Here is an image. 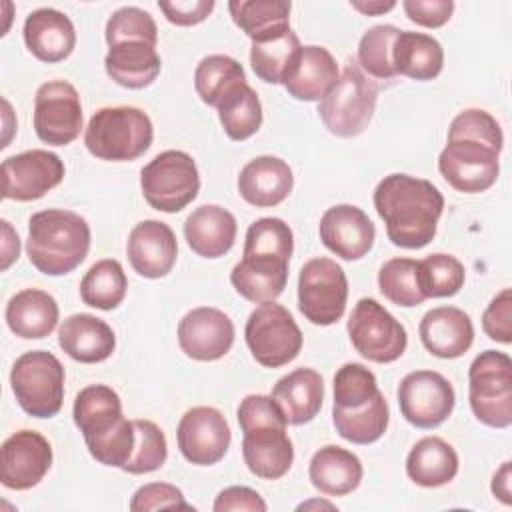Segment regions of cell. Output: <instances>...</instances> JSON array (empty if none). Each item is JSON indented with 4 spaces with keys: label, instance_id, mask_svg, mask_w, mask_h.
Returning a JSON list of instances; mask_svg holds the SVG:
<instances>
[{
    "label": "cell",
    "instance_id": "6da1fadb",
    "mask_svg": "<svg viewBox=\"0 0 512 512\" xmlns=\"http://www.w3.org/2000/svg\"><path fill=\"white\" fill-rule=\"evenodd\" d=\"M374 208L384 220L386 236L394 246L418 250L436 236L444 196L430 180L390 174L374 190Z\"/></svg>",
    "mask_w": 512,
    "mask_h": 512
},
{
    "label": "cell",
    "instance_id": "7a4b0ae2",
    "mask_svg": "<svg viewBox=\"0 0 512 512\" xmlns=\"http://www.w3.org/2000/svg\"><path fill=\"white\" fill-rule=\"evenodd\" d=\"M88 250L90 226L80 214L48 208L30 216L26 254L38 272L64 276L84 262Z\"/></svg>",
    "mask_w": 512,
    "mask_h": 512
},
{
    "label": "cell",
    "instance_id": "3957f363",
    "mask_svg": "<svg viewBox=\"0 0 512 512\" xmlns=\"http://www.w3.org/2000/svg\"><path fill=\"white\" fill-rule=\"evenodd\" d=\"M154 138L150 116L136 106H108L92 114L84 144L86 150L108 162H130L140 158Z\"/></svg>",
    "mask_w": 512,
    "mask_h": 512
},
{
    "label": "cell",
    "instance_id": "277c9868",
    "mask_svg": "<svg viewBox=\"0 0 512 512\" xmlns=\"http://www.w3.org/2000/svg\"><path fill=\"white\" fill-rule=\"evenodd\" d=\"M376 100V84L350 62L336 84L320 100L318 116L330 134L352 138L368 128L376 110Z\"/></svg>",
    "mask_w": 512,
    "mask_h": 512
},
{
    "label": "cell",
    "instance_id": "5b68a950",
    "mask_svg": "<svg viewBox=\"0 0 512 512\" xmlns=\"http://www.w3.org/2000/svg\"><path fill=\"white\" fill-rule=\"evenodd\" d=\"M64 366L46 350H30L16 358L10 386L20 408L34 418H52L64 402Z\"/></svg>",
    "mask_w": 512,
    "mask_h": 512
},
{
    "label": "cell",
    "instance_id": "8992f818",
    "mask_svg": "<svg viewBox=\"0 0 512 512\" xmlns=\"http://www.w3.org/2000/svg\"><path fill=\"white\" fill-rule=\"evenodd\" d=\"M470 408L482 424L508 428L512 424V360L506 352L484 350L468 368Z\"/></svg>",
    "mask_w": 512,
    "mask_h": 512
},
{
    "label": "cell",
    "instance_id": "52a82bcc",
    "mask_svg": "<svg viewBox=\"0 0 512 512\" xmlns=\"http://www.w3.org/2000/svg\"><path fill=\"white\" fill-rule=\"evenodd\" d=\"M144 200L158 212L174 214L186 208L200 190V174L190 154L164 150L140 170Z\"/></svg>",
    "mask_w": 512,
    "mask_h": 512
},
{
    "label": "cell",
    "instance_id": "ba28073f",
    "mask_svg": "<svg viewBox=\"0 0 512 512\" xmlns=\"http://www.w3.org/2000/svg\"><path fill=\"white\" fill-rule=\"evenodd\" d=\"M246 346L252 358L266 368L292 362L302 350V332L292 314L278 302H260L244 326Z\"/></svg>",
    "mask_w": 512,
    "mask_h": 512
},
{
    "label": "cell",
    "instance_id": "9c48e42d",
    "mask_svg": "<svg viewBox=\"0 0 512 512\" xmlns=\"http://www.w3.org/2000/svg\"><path fill=\"white\" fill-rule=\"evenodd\" d=\"M348 280L336 260L318 256L300 268L298 308L316 326H330L344 316Z\"/></svg>",
    "mask_w": 512,
    "mask_h": 512
},
{
    "label": "cell",
    "instance_id": "30bf717a",
    "mask_svg": "<svg viewBox=\"0 0 512 512\" xmlns=\"http://www.w3.org/2000/svg\"><path fill=\"white\" fill-rule=\"evenodd\" d=\"M346 330L356 352L376 364L398 360L408 346L404 326L374 298L356 302Z\"/></svg>",
    "mask_w": 512,
    "mask_h": 512
},
{
    "label": "cell",
    "instance_id": "8fae6325",
    "mask_svg": "<svg viewBox=\"0 0 512 512\" xmlns=\"http://www.w3.org/2000/svg\"><path fill=\"white\" fill-rule=\"evenodd\" d=\"M456 394L446 376L434 370H414L400 380L398 406L406 422L416 428H436L448 420Z\"/></svg>",
    "mask_w": 512,
    "mask_h": 512
},
{
    "label": "cell",
    "instance_id": "7c38bea8",
    "mask_svg": "<svg viewBox=\"0 0 512 512\" xmlns=\"http://www.w3.org/2000/svg\"><path fill=\"white\" fill-rule=\"evenodd\" d=\"M82 130L78 90L66 80L44 82L34 96V132L50 146H66Z\"/></svg>",
    "mask_w": 512,
    "mask_h": 512
},
{
    "label": "cell",
    "instance_id": "4fadbf2b",
    "mask_svg": "<svg viewBox=\"0 0 512 512\" xmlns=\"http://www.w3.org/2000/svg\"><path fill=\"white\" fill-rule=\"evenodd\" d=\"M498 154L474 140H448L438 156V170L454 190L478 194L496 182L500 172Z\"/></svg>",
    "mask_w": 512,
    "mask_h": 512
},
{
    "label": "cell",
    "instance_id": "5bb4252c",
    "mask_svg": "<svg viewBox=\"0 0 512 512\" xmlns=\"http://www.w3.org/2000/svg\"><path fill=\"white\" fill-rule=\"evenodd\" d=\"M64 178V162L58 154L34 148L2 162V198L30 202L42 198Z\"/></svg>",
    "mask_w": 512,
    "mask_h": 512
},
{
    "label": "cell",
    "instance_id": "9a60e30c",
    "mask_svg": "<svg viewBox=\"0 0 512 512\" xmlns=\"http://www.w3.org/2000/svg\"><path fill=\"white\" fill-rule=\"evenodd\" d=\"M176 440L182 456L190 464L212 466L226 456L232 432L220 410L212 406H194L180 418Z\"/></svg>",
    "mask_w": 512,
    "mask_h": 512
},
{
    "label": "cell",
    "instance_id": "2e32d148",
    "mask_svg": "<svg viewBox=\"0 0 512 512\" xmlns=\"http://www.w3.org/2000/svg\"><path fill=\"white\" fill-rule=\"evenodd\" d=\"M0 456V480L2 486L10 490H30L38 486L52 466V446L34 430H18L8 436Z\"/></svg>",
    "mask_w": 512,
    "mask_h": 512
},
{
    "label": "cell",
    "instance_id": "e0dca14e",
    "mask_svg": "<svg viewBox=\"0 0 512 512\" xmlns=\"http://www.w3.org/2000/svg\"><path fill=\"white\" fill-rule=\"evenodd\" d=\"M178 344L192 360H218L226 356L234 344V322L218 308H194L178 322Z\"/></svg>",
    "mask_w": 512,
    "mask_h": 512
},
{
    "label": "cell",
    "instance_id": "ac0fdd59",
    "mask_svg": "<svg viewBox=\"0 0 512 512\" xmlns=\"http://www.w3.org/2000/svg\"><path fill=\"white\" fill-rule=\"evenodd\" d=\"M322 244L342 260H360L370 252L376 228L368 214L354 204H336L320 218Z\"/></svg>",
    "mask_w": 512,
    "mask_h": 512
},
{
    "label": "cell",
    "instance_id": "d6986e66",
    "mask_svg": "<svg viewBox=\"0 0 512 512\" xmlns=\"http://www.w3.org/2000/svg\"><path fill=\"white\" fill-rule=\"evenodd\" d=\"M126 254L134 272L144 278H164L176 264L178 242L172 228L160 220L138 222L126 242Z\"/></svg>",
    "mask_w": 512,
    "mask_h": 512
},
{
    "label": "cell",
    "instance_id": "ffe728a7",
    "mask_svg": "<svg viewBox=\"0 0 512 512\" xmlns=\"http://www.w3.org/2000/svg\"><path fill=\"white\" fill-rule=\"evenodd\" d=\"M288 262L280 254L242 250V260L232 268L230 282L250 302L276 300L288 282Z\"/></svg>",
    "mask_w": 512,
    "mask_h": 512
},
{
    "label": "cell",
    "instance_id": "44dd1931",
    "mask_svg": "<svg viewBox=\"0 0 512 512\" xmlns=\"http://www.w3.org/2000/svg\"><path fill=\"white\" fill-rule=\"evenodd\" d=\"M288 424H262L242 430V458L248 470L262 480L282 478L294 462Z\"/></svg>",
    "mask_w": 512,
    "mask_h": 512
},
{
    "label": "cell",
    "instance_id": "7402d4cb",
    "mask_svg": "<svg viewBox=\"0 0 512 512\" xmlns=\"http://www.w3.org/2000/svg\"><path fill=\"white\" fill-rule=\"evenodd\" d=\"M418 334L430 354L446 360L466 354L474 342L472 320L456 306L428 310L420 320Z\"/></svg>",
    "mask_w": 512,
    "mask_h": 512
},
{
    "label": "cell",
    "instance_id": "603a6c76",
    "mask_svg": "<svg viewBox=\"0 0 512 512\" xmlns=\"http://www.w3.org/2000/svg\"><path fill=\"white\" fill-rule=\"evenodd\" d=\"M24 44L42 62L54 64L68 58L76 46L72 20L56 8H38L24 20Z\"/></svg>",
    "mask_w": 512,
    "mask_h": 512
},
{
    "label": "cell",
    "instance_id": "cb8c5ba5",
    "mask_svg": "<svg viewBox=\"0 0 512 512\" xmlns=\"http://www.w3.org/2000/svg\"><path fill=\"white\" fill-rule=\"evenodd\" d=\"M294 186L292 168L278 156L250 160L238 176L240 196L256 208H272L288 198Z\"/></svg>",
    "mask_w": 512,
    "mask_h": 512
},
{
    "label": "cell",
    "instance_id": "d4e9b609",
    "mask_svg": "<svg viewBox=\"0 0 512 512\" xmlns=\"http://www.w3.org/2000/svg\"><path fill=\"white\" fill-rule=\"evenodd\" d=\"M60 348L76 362L96 364L112 356L116 348L114 330L94 314H72L58 328Z\"/></svg>",
    "mask_w": 512,
    "mask_h": 512
},
{
    "label": "cell",
    "instance_id": "484cf974",
    "mask_svg": "<svg viewBox=\"0 0 512 512\" xmlns=\"http://www.w3.org/2000/svg\"><path fill=\"white\" fill-rule=\"evenodd\" d=\"M236 218L218 204H202L184 220V238L202 258H220L234 246Z\"/></svg>",
    "mask_w": 512,
    "mask_h": 512
},
{
    "label": "cell",
    "instance_id": "4316f807",
    "mask_svg": "<svg viewBox=\"0 0 512 512\" xmlns=\"http://www.w3.org/2000/svg\"><path fill=\"white\" fill-rule=\"evenodd\" d=\"M338 76V64L330 50L310 44L300 48L282 84L292 98L316 102L326 96V92L336 84Z\"/></svg>",
    "mask_w": 512,
    "mask_h": 512
},
{
    "label": "cell",
    "instance_id": "83f0119b",
    "mask_svg": "<svg viewBox=\"0 0 512 512\" xmlns=\"http://www.w3.org/2000/svg\"><path fill=\"white\" fill-rule=\"evenodd\" d=\"M284 418L292 426H302L316 418L324 400V380L314 368H296L282 376L272 394Z\"/></svg>",
    "mask_w": 512,
    "mask_h": 512
},
{
    "label": "cell",
    "instance_id": "f1b7e54d",
    "mask_svg": "<svg viewBox=\"0 0 512 512\" xmlns=\"http://www.w3.org/2000/svg\"><path fill=\"white\" fill-rule=\"evenodd\" d=\"M58 302L52 294L40 288H24L16 292L6 304L8 328L24 340L46 338L58 324Z\"/></svg>",
    "mask_w": 512,
    "mask_h": 512
},
{
    "label": "cell",
    "instance_id": "f546056e",
    "mask_svg": "<svg viewBox=\"0 0 512 512\" xmlns=\"http://www.w3.org/2000/svg\"><path fill=\"white\" fill-rule=\"evenodd\" d=\"M72 416L88 444L104 438L124 420L122 400L110 386L90 384L76 394Z\"/></svg>",
    "mask_w": 512,
    "mask_h": 512
},
{
    "label": "cell",
    "instance_id": "4dcf8cb0",
    "mask_svg": "<svg viewBox=\"0 0 512 512\" xmlns=\"http://www.w3.org/2000/svg\"><path fill=\"white\" fill-rule=\"evenodd\" d=\"M364 468L360 458L340 446L328 444L314 452L308 476L312 486L326 496H346L360 486Z\"/></svg>",
    "mask_w": 512,
    "mask_h": 512
},
{
    "label": "cell",
    "instance_id": "1f68e13d",
    "mask_svg": "<svg viewBox=\"0 0 512 512\" xmlns=\"http://www.w3.org/2000/svg\"><path fill=\"white\" fill-rule=\"evenodd\" d=\"M392 64L396 76L400 74L418 82L434 80L444 68V50L430 34L400 30L392 46Z\"/></svg>",
    "mask_w": 512,
    "mask_h": 512
},
{
    "label": "cell",
    "instance_id": "d6a6232c",
    "mask_svg": "<svg viewBox=\"0 0 512 512\" xmlns=\"http://www.w3.org/2000/svg\"><path fill=\"white\" fill-rule=\"evenodd\" d=\"M106 74L120 86L140 90L150 86L162 68V60L154 46L144 42H122L110 46L104 58Z\"/></svg>",
    "mask_w": 512,
    "mask_h": 512
},
{
    "label": "cell",
    "instance_id": "836d02e7",
    "mask_svg": "<svg viewBox=\"0 0 512 512\" xmlns=\"http://www.w3.org/2000/svg\"><path fill=\"white\" fill-rule=\"evenodd\" d=\"M408 478L424 488H438L452 482L458 474L456 450L438 436L418 440L406 456Z\"/></svg>",
    "mask_w": 512,
    "mask_h": 512
},
{
    "label": "cell",
    "instance_id": "e575fe53",
    "mask_svg": "<svg viewBox=\"0 0 512 512\" xmlns=\"http://www.w3.org/2000/svg\"><path fill=\"white\" fill-rule=\"evenodd\" d=\"M216 110L226 136L236 142L254 136L262 124V104L248 82L230 88L216 104Z\"/></svg>",
    "mask_w": 512,
    "mask_h": 512
},
{
    "label": "cell",
    "instance_id": "d590c367",
    "mask_svg": "<svg viewBox=\"0 0 512 512\" xmlns=\"http://www.w3.org/2000/svg\"><path fill=\"white\" fill-rule=\"evenodd\" d=\"M302 44L292 28L252 42L250 64L254 74L268 84H282Z\"/></svg>",
    "mask_w": 512,
    "mask_h": 512
},
{
    "label": "cell",
    "instance_id": "8d00e7d4",
    "mask_svg": "<svg viewBox=\"0 0 512 512\" xmlns=\"http://www.w3.org/2000/svg\"><path fill=\"white\" fill-rule=\"evenodd\" d=\"M290 2L284 0H232L228 10L234 24L252 40H262L290 28Z\"/></svg>",
    "mask_w": 512,
    "mask_h": 512
},
{
    "label": "cell",
    "instance_id": "74e56055",
    "mask_svg": "<svg viewBox=\"0 0 512 512\" xmlns=\"http://www.w3.org/2000/svg\"><path fill=\"white\" fill-rule=\"evenodd\" d=\"M332 422L336 432L352 444H372L388 428L390 410L382 392L360 408H332Z\"/></svg>",
    "mask_w": 512,
    "mask_h": 512
},
{
    "label": "cell",
    "instance_id": "f35d334b",
    "mask_svg": "<svg viewBox=\"0 0 512 512\" xmlns=\"http://www.w3.org/2000/svg\"><path fill=\"white\" fill-rule=\"evenodd\" d=\"M128 280L124 268L114 258L94 262L80 280V298L86 306L98 310H114L126 296Z\"/></svg>",
    "mask_w": 512,
    "mask_h": 512
},
{
    "label": "cell",
    "instance_id": "ab89813d",
    "mask_svg": "<svg viewBox=\"0 0 512 512\" xmlns=\"http://www.w3.org/2000/svg\"><path fill=\"white\" fill-rule=\"evenodd\" d=\"M242 82H246L244 68L238 60L226 54L204 56L194 70L196 94L204 104L214 108L230 88Z\"/></svg>",
    "mask_w": 512,
    "mask_h": 512
},
{
    "label": "cell",
    "instance_id": "60d3db41",
    "mask_svg": "<svg viewBox=\"0 0 512 512\" xmlns=\"http://www.w3.org/2000/svg\"><path fill=\"white\" fill-rule=\"evenodd\" d=\"M380 292L396 306L412 308L426 300L418 282V260L392 258L378 270Z\"/></svg>",
    "mask_w": 512,
    "mask_h": 512
},
{
    "label": "cell",
    "instance_id": "b9f144b4",
    "mask_svg": "<svg viewBox=\"0 0 512 512\" xmlns=\"http://www.w3.org/2000/svg\"><path fill=\"white\" fill-rule=\"evenodd\" d=\"M466 280L464 264L452 254H430L418 262V282L426 298H448L460 292Z\"/></svg>",
    "mask_w": 512,
    "mask_h": 512
},
{
    "label": "cell",
    "instance_id": "7bdbcfd3",
    "mask_svg": "<svg viewBox=\"0 0 512 512\" xmlns=\"http://www.w3.org/2000/svg\"><path fill=\"white\" fill-rule=\"evenodd\" d=\"M400 28L392 24H378L366 30L358 42V64L376 80H392L396 76L392 64V46Z\"/></svg>",
    "mask_w": 512,
    "mask_h": 512
},
{
    "label": "cell",
    "instance_id": "ee69618b",
    "mask_svg": "<svg viewBox=\"0 0 512 512\" xmlns=\"http://www.w3.org/2000/svg\"><path fill=\"white\" fill-rule=\"evenodd\" d=\"M378 382L372 370L358 362H346L334 374V406L332 408H360L378 394Z\"/></svg>",
    "mask_w": 512,
    "mask_h": 512
},
{
    "label": "cell",
    "instance_id": "f6af8a7d",
    "mask_svg": "<svg viewBox=\"0 0 512 512\" xmlns=\"http://www.w3.org/2000/svg\"><path fill=\"white\" fill-rule=\"evenodd\" d=\"M136 442L130 460L124 464V472L128 474H148L158 470L168 456L166 436L160 426L152 420H132Z\"/></svg>",
    "mask_w": 512,
    "mask_h": 512
},
{
    "label": "cell",
    "instance_id": "bcb514c9",
    "mask_svg": "<svg viewBox=\"0 0 512 512\" xmlns=\"http://www.w3.org/2000/svg\"><path fill=\"white\" fill-rule=\"evenodd\" d=\"M104 36L108 46L122 42H144L156 48L158 26L146 10L136 6H122L108 18Z\"/></svg>",
    "mask_w": 512,
    "mask_h": 512
},
{
    "label": "cell",
    "instance_id": "7dc6e473",
    "mask_svg": "<svg viewBox=\"0 0 512 512\" xmlns=\"http://www.w3.org/2000/svg\"><path fill=\"white\" fill-rule=\"evenodd\" d=\"M448 140H474L494 148L496 152L502 150L504 136L502 128L496 118L482 110V108H468L462 110L448 128Z\"/></svg>",
    "mask_w": 512,
    "mask_h": 512
},
{
    "label": "cell",
    "instance_id": "c3c4849f",
    "mask_svg": "<svg viewBox=\"0 0 512 512\" xmlns=\"http://www.w3.org/2000/svg\"><path fill=\"white\" fill-rule=\"evenodd\" d=\"M136 442V432L132 420H122L110 434L104 438H98L94 442H88V452L90 456L104 464V466H114V468H124V464L130 460L132 450Z\"/></svg>",
    "mask_w": 512,
    "mask_h": 512
},
{
    "label": "cell",
    "instance_id": "681fc988",
    "mask_svg": "<svg viewBox=\"0 0 512 512\" xmlns=\"http://www.w3.org/2000/svg\"><path fill=\"white\" fill-rule=\"evenodd\" d=\"M128 506L132 512H150V510H162V508L192 510V504L184 500L182 490L168 482H150L140 486L132 494Z\"/></svg>",
    "mask_w": 512,
    "mask_h": 512
},
{
    "label": "cell",
    "instance_id": "f907efd6",
    "mask_svg": "<svg viewBox=\"0 0 512 512\" xmlns=\"http://www.w3.org/2000/svg\"><path fill=\"white\" fill-rule=\"evenodd\" d=\"M482 328L490 340L500 344L512 342V290L498 292L482 314Z\"/></svg>",
    "mask_w": 512,
    "mask_h": 512
},
{
    "label": "cell",
    "instance_id": "816d5d0a",
    "mask_svg": "<svg viewBox=\"0 0 512 512\" xmlns=\"http://www.w3.org/2000/svg\"><path fill=\"white\" fill-rule=\"evenodd\" d=\"M402 8L406 16L424 28L444 26L454 12L452 0H404Z\"/></svg>",
    "mask_w": 512,
    "mask_h": 512
},
{
    "label": "cell",
    "instance_id": "f5cc1de1",
    "mask_svg": "<svg viewBox=\"0 0 512 512\" xmlns=\"http://www.w3.org/2000/svg\"><path fill=\"white\" fill-rule=\"evenodd\" d=\"M262 496L248 486H228L218 492L212 510L214 512H266Z\"/></svg>",
    "mask_w": 512,
    "mask_h": 512
},
{
    "label": "cell",
    "instance_id": "db71d44e",
    "mask_svg": "<svg viewBox=\"0 0 512 512\" xmlns=\"http://www.w3.org/2000/svg\"><path fill=\"white\" fill-rule=\"evenodd\" d=\"M166 20L176 26H194L204 22L214 10V0H174L158 2Z\"/></svg>",
    "mask_w": 512,
    "mask_h": 512
},
{
    "label": "cell",
    "instance_id": "11a10c76",
    "mask_svg": "<svg viewBox=\"0 0 512 512\" xmlns=\"http://www.w3.org/2000/svg\"><path fill=\"white\" fill-rule=\"evenodd\" d=\"M2 270H8L14 260H18L20 254V238L12 230L8 220H2Z\"/></svg>",
    "mask_w": 512,
    "mask_h": 512
},
{
    "label": "cell",
    "instance_id": "9f6ffc18",
    "mask_svg": "<svg viewBox=\"0 0 512 512\" xmlns=\"http://www.w3.org/2000/svg\"><path fill=\"white\" fill-rule=\"evenodd\" d=\"M510 462H502V466L496 470V474L492 476V494L502 502V504H510L512 502V490H510Z\"/></svg>",
    "mask_w": 512,
    "mask_h": 512
},
{
    "label": "cell",
    "instance_id": "6f0895ef",
    "mask_svg": "<svg viewBox=\"0 0 512 512\" xmlns=\"http://www.w3.org/2000/svg\"><path fill=\"white\" fill-rule=\"evenodd\" d=\"M350 6H352L354 10L366 14V16H378V14L390 12V10L396 6V2H394V0H388V2H384V0H368V2L352 0Z\"/></svg>",
    "mask_w": 512,
    "mask_h": 512
},
{
    "label": "cell",
    "instance_id": "680465c9",
    "mask_svg": "<svg viewBox=\"0 0 512 512\" xmlns=\"http://www.w3.org/2000/svg\"><path fill=\"white\" fill-rule=\"evenodd\" d=\"M310 508H326V510H336L334 504L326 502V500H308V502H302L298 506V510H310Z\"/></svg>",
    "mask_w": 512,
    "mask_h": 512
}]
</instances>
